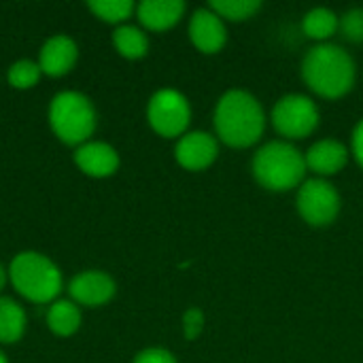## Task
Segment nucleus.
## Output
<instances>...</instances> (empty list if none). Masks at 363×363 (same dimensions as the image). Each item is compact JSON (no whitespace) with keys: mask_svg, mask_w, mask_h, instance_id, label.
<instances>
[{"mask_svg":"<svg viewBox=\"0 0 363 363\" xmlns=\"http://www.w3.org/2000/svg\"><path fill=\"white\" fill-rule=\"evenodd\" d=\"M266 123L268 117L262 102L242 87L223 91L215 104V136L232 149H249L257 145L266 132Z\"/></svg>","mask_w":363,"mask_h":363,"instance_id":"f257e3e1","label":"nucleus"},{"mask_svg":"<svg viewBox=\"0 0 363 363\" xmlns=\"http://www.w3.org/2000/svg\"><path fill=\"white\" fill-rule=\"evenodd\" d=\"M300 72L306 87L325 100L347 96L357 81V64L353 55L336 43L313 45L302 57Z\"/></svg>","mask_w":363,"mask_h":363,"instance_id":"f03ea898","label":"nucleus"},{"mask_svg":"<svg viewBox=\"0 0 363 363\" xmlns=\"http://www.w3.org/2000/svg\"><path fill=\"white\" fill-rule=\"evenodd\" d=\"M251 172L259 187L285 194L298 189L306 181V160L304 153L289 140L277 138L268 140L253 153Z\"/></svg>","mask_w":363,"mask_h":363,"instance_id":"7ed1b4c3","label":"nucleus"},{"mask_svg":"<svg viewBox=\"0 0 363 363\" xmlns=\"http://www.w3.org/2000/svg\"><path fill=\"white\" fill-rule=\"evenodd\" d=\"M9 277L13 287L26 300L36 304H47L62 291V272L49 257L36 251H23L15 255Z\"/></svg>","mask_w":363,"mask_h":363,"instance_id":"20e7f679","label":"nucleus"},{"mask_svg":"<svg viewBox=\"0 0 363 363\" xmlns=\"http://www.w3.org/2000/svg\"><path fill=\"white\" fill-rule=\"evenodd\" d=\"M49 123L66 145H83L96 130V108L79 91H60L49 106Z\"/></svg>","mask_w":363,"mask_h":363,"instance_id":"39448f33","label":"nucleus"},{"mask_svg":"<svg viewBox=\"0 0 363 363\" xmlns=\"http://www.w3.org/2000/svg\"><path fill=\"white\" fill-rule=\"evenodd\" d=\"M268 119L283 140L294 143V140L308 138L319 128L321 113L311 96L291 91L274 102Z\"/></svg>","mask_w":363,"mask_h":363,"instance_id":"423d86ee","label":"nucleus"},{"mask_svg":"<svg viewBox=\"0 0 363 363\" xmlns=\"http://www.w3.org/2000/svg\"><path fill=\"white\" fill-rule=\"evenodd\" d=\"M296 208L304 223L313 228H328L338 219L342 211V198L330 179L311 177L298 187Z\"/></svg>","mask_w":363,"mask_h":363,"instance_id":"0eeeda50","label":"nucleus"},{"mask_svg":"<svg viewBox=\"0 0 363 363\" xmlns=\"http://www.w3.org/2000/svg\"><path fill=\"white\" fill-rule=\"evenodd\" d=\"M147 119L153 132L164 138H181L189 132L191 121V104L189 100L172 87H164L155 91L147 104Z\"/></svg>","mask_w":363,"mask_h":363,"instance_id":"6e6552de","label":"nucleus"},{"mask_svg":"<svg viewBox=\"0 0 363 363\" xmlns=\"http://www.w3.org/2000/svg\"><path fill=\"white\" fill-rule=\"evenodd\" d=\"M174 157H177L179 166L185 170H191V172L206 170L219 157V140L211 132L189 130L177 140Z\"/></svg>","mask_w":363,"mask_h":363,"instance_id":"1a4fd4ad","label":"nucleus"},{"mask_svg":"<svg viewBox=\"0 0 363 363\" xmlns=\"http://www.w3.org/2000/svg\"><path fill=\"white\" fill-rule=\"evenodd\" d=\"M187 34L191 45L202 53H219L228 43V23L206 4L191 13Z\"/></svg>","mask_w":363,"mask_h":363,"instance_id":"9d476101","label":"nucleus"},{"mask_svg":"<svg viewBox=\"0 0 363 363\" xmlns=\"http://www.w3.org/2000/svg\"><path fill=\"white\" fill-rule=\"evenodd\" d=\"M349 157H351V149L338 138L315 140L304 153L306 170L319 179H330L338 174L340 170H345L349 164Z\"/></svg>","mask_w":363,"mask_h":363,"instance_id":"9b49d317","label":"nucleus"},{"mask_svg":"<svg viewBox=\"0 0 363 363\" xmlns=\"http://www.w3.org/2000/svg\"><path fill=\"white\" fill-rule=\"evenodd\" d=\"M68 294L77 304L83 306H102L106 302H111L117 294V285L115 281L100 270H87L77 274L70 285H68Z\"/></svg>","mask_w":363,"mask_h":363,"instance_id":"f8f14e48","label":"nucleus"},{"mask_svg":"<svg viewBox=\"0 0 363 363\" xmlns=\"http://www.w3.org/2000/svg\"><path fill=\"white\" fill-rule=\"evenodd\" d=\"M187 4L183 0H143L136 4V17L143 28L151 32L170 30L185 15Z\"/></svg>","mask_w":363,"mask_h":363,"instance_id":"ddd939ff","label":"nucleus"},{"mask_svg":"<svg viewBox=\"0 0 363 363\" xmlns=\"http://www.w3.org/2000/svg\"><path fill=\"white\" fill-rule=\"evenodd\" d=\"M77 57H79V49L74 40L68 38L66 34H57L43 45L38 66L49 77H62L72 70Z\"/></svg>","mask_w":363,"mask_h":363,"instance_id":"4468645a","label":"nucleus"},{"mask_svg":"<svg viewBox=\"0 0 363 363\" xmlns=\"http://www.w3.org/2000/svg\"><path fill=\"white\" fill-rule=\"evenodd\" d=\"M74 162L79 170H83L89 177L104 179L117 172L119 168V155L117 151L106 143H85L74 151Z\"/></svg>","mask_w":363,"mask_h":363,"instance_id":"2eb2a0df","label":"nucleus"},{"mask_svg":"<svg viewBox=\"0 0 363 363\" xmlns=\"http://www.w3.org/2000/svg\"><path fill=\"white\" fill-rule=\"evenodd\" d=\"M340 15L330 6H315L308 9L302 17V32L311 40L319 43H332V36L338 32Z\"/></svg>","mask_w":363,"mask_h":363,"instance_id":"dca6fc26","label":"nucleus"},{"mask_svg":"<svg viewBox=\"0 0 363 363\" xmlns=\"http://www.w3.org/2000/svg\"><path fill=\"white\" fill-rule=\"evenodd\" d=\"M47 325L55 336H72L81 328V311L74 302L60 300L49 306Z\"/></svg>","mask_w":363,"mask_h":363,"instance_id":"f3484780","label":"nucleus"},{"mask_svg":"<svg viewBox=\"0 0 363 363\" xmlns=\"http://www.w3.org/2000/svg\"><path fill=\"white\" fill-rule=\"evenodd\" d=\"M26 332V313L23 308L11 300V298H0V342L11 345L21 340Z\"/></svg>","mask_w":363,"mask_h":363,"instance_id":"a211bd4d","label":"nucleus"},{"mask_svg":"<svg viewBox=\"0 0 363 363\" xmlns=\"http://www.w3.org/2000/svg\"><path fill=\"white\" fill-rule=\"evenodd\" d=\"M113 45L123 57L138 60L149 51V36L145 34V30L123 23L113 32Z\"/></svg>","mask_w":363,"mask_h":363,"instance_id":"6ab92c4d","label":"nucleus"},{"mask_svg":"<svg viewBox=\"0 0 363 363\" xmlns=\"http://www.w3.org/2000/svg\"><path fill=\"white\" fill-rule=\"evenodd\" d=\"M208 6L228 23V21H247L251 19L259 9L262 2L259 0H213L208 2Z\"/></svg>","mask_w":363,"mask_h":363,"instance_id":"aec40b11","label":"nucleus"},{"mask_svg":"<svg viewBox=\"0 0 363 363\" xmlns=\"http://www.w3.org/2000/svg\"><path fill=\"white\" fill-rule=\"evenodd\" d=\"M87 6L96 17L108 23H121L136 13V4L132 0H89Z\"/></svg>","mask_w":363,"mask_h":363,"instance_id":"412c9836","label":"nucleus"},{"mask_svg":"<svg viewBox=\"0 0 363 363\" xmlns=\"http://www.w3.org/2000/svg\"><path fill=\"white\" fill-rule=\"evenodd\" d=\"M40 66L30 62V60H19L9 68V85L17 89H28L34 87L40 79Z\"/></svg>","mask_w":363,"mask_h":363,"instance_id":"4be33fe9","label":"nucleus"},{"mask_svg":"<svg viewBox=\"0 0 363 363\" xmlns=\"http://www.w3.org/2000/svg\"><path fill=\"white\" fill-rule=\"evenodd\" d=\"M338 32L353 45H363V6L347 9L340 15Z\"/></svg>","mask_w":363,"mask_h":363,"instance_id":"5701e85b","label":"nucleus"},{"mask_svg":"<svg viewBox=\"0 0 363 363\" xmlns=\"http://www.w3.org/2000/svg\"><path fill=\"white\" fill-rule=\"evenodd\" d=\"M181 325H183V336H185L189 342H194V340H198V338H200V334L204 332L206 317H204V313H202L198 306H191V308H187V311H185Z\"/></svg>","mask_w":363,"mask_h":363,"instance_id":"b1692460","label":"nucleus"},{"mask_svg":"<svg viewBox=\"0 0 363 363\" xmlns=\"http://www.w3.org/2000/svg\"><path fill=\"white\" fill-rule=\"evenodd\" d=\"M134 363H177V357H174L170 351H166V349L153 347V349L140 351V353L134 357Z\"/></svg>","mask_w":363,"mask_h":363,"instance_id":"393cba45","label":"nucleus"},{"mask_svg":"<svg viewBox=\"0 0 363 363\" xmlns=\"http://www.w3.org/2000/svg\"><path fill=\"white\" fill-rule=\"evenodd\" d=\"M351 155L355 157V162L363 168V117L355 123L353 132H351Z\"/></svg>","mask_w":363,"mask_h":363,"instance_id":"a878e982","label":"nucleus"},{"mask_svg":"<svg viewBox=\"0 0 363 363\" xmlns=\"http://www.w3.org/2000/svg\"><path fill=\"white\" fill-rule=\"evenodd\" d=\"M4 283H6V272H4V268L0 266V291H2V287H4Z\"/></svg>","mask_w":363,"mask_h":363,"instance_id":"bb28decb","label":"nucleus"},{"mask_svg":"<svg viewBox=\"0 0 363 363\" xmlns=\"http://www.w3.org/2000/svg\"><path fill=\"white\" fill-rule=\"evenodd\" d=\"M0 363H9V362H6V357H4V353H2V351H0Z\"/></svg>","mask_w":363,"mask_h":363,"instance_id":"cd10ccee","label":"nucleus"}]
</instances>
